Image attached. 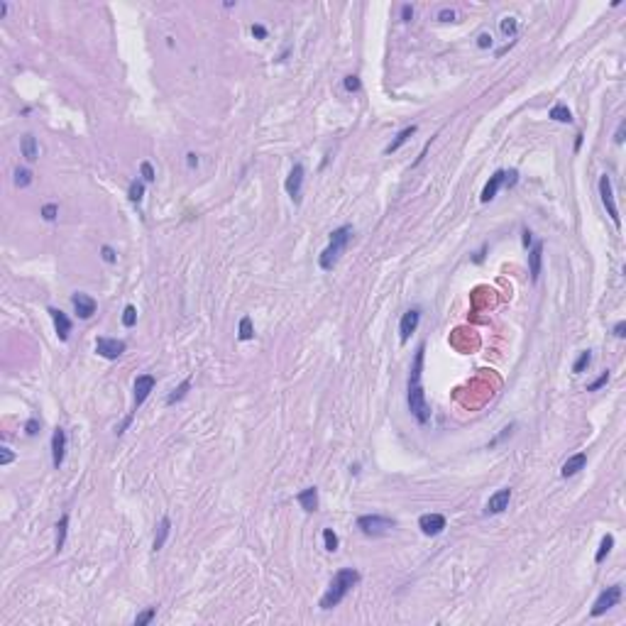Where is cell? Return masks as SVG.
Returning <instances> with one entry per match:
<instances>
[{"mask_svg": "<svg viewBox=\"0 0 626 626\" xmlns=\"http://www.w3.org/2000/svg\"><path fill=\"white\" fill-rule=\"evenodd\" d=\"M128 196H130V201H132V203H139V201H142V196H144V184L135 179V181L130 184V189H128Z\"/></svg>", "mask_w": 626, "mask_h": 626, "instance_id": "f1b7e54d", "label": "cell"}, {"mask_svg": "<svg viewBox=\"0 0 626 626\" xmlns=\"http://www.w3.org/2000/svg\"><path fill=\"white\" fill-rule=\"evenodd\" d=\"M137 323V308L135 306H125V311H123V326L125 328H132Z\"/></svg>", "mask_w": 626, "mask_h": 626, "instance_id": "d6a6232c", "label": "cell"}, {"mask_svg": "<svg viewBox=\"0 0 626 626\" xmlns=\"http://www.w3.org/2000/svg\"><path fill=\"white\" fill-rule=\"evenodd\" d=\"M585 465H587V455H585V453H577V455H572V458H567V460L562 462L560 475H562V477H572V475H577Z\"/></svg>", "mask_w": 626, "mask_h": 626, "instance_id": "ac0fdd59", "label": "cell"}, {"mask_svg": "<svg viewBox=\"0 0 626 626\" xmlns=\"http://www.w3.org/2000/svg\"><path fill=\"white\" fill-rule=\"evenodd\" d=\"M619 599H622V585H612V587H607V590L597 597V602H594V607H592L590 614H592V617H602L607 609L617 607Z\"/></svg>", "mask_w": 626, "mask_h": 626, "instance_id": "8992f818", "label": "cell"}, {"mask_svg": "<svg viewBox=\"0 0 626 626\" xmlns=\"http://www.w3.org/2000/svg\"><path fill=\"white\" fill-rule=\"evenodd\" d=\"M614 548V536H604L602 538V546H599V551H597V556H594V560L597 562H602L604 558L609 556V551Z\"/></svg>", "mask_w": 626, "mask_h": 626, "instance_id": "4316f807", "label": "cell"}, {"mask_svg": "<svg viewBox=\"0 0 626 626\" xmlns=\"http://www.w3.org/2000/svg\"><path fill=\"white\" fill-rule=\"evenodd\" d=\"M411 17H414V7H411V5H404V7H401V20H404V22H411Z\"/></svg>", "mask_w": 626, "mask_h": 626, "instance_id": "7bdbcfd3", "label": "cell"}, {"mask_svg": "<svg viewBox=\"0 0 626 626\" xmlns=\"http://www.w3.org/2000/svg\"><path fill=\"white\" fill-rule=\"evenodd\" d=\"M414 135H416V125H411V128H404V130H401V132H399V135L394 137V142H392V144H387V149H384V152H387V154L396 152V149H399L401 144H406V139H409V137H414Z\"/></svg>", "mask_w": 626, "mask_h": 626, "instance_id": "603a6c76", "label": "cell"}, {"mask_svg": "<svg viewBox=\"0 0 626 626\" xmlns=\"http://www.w3.org/2000/svg\"><path fill=\"white\" fill-rule=\"evenodd\" d=\"M139 169H142V179H144V181H154V169H152L149 162H142Z\"/></svg>", "mask_w": 626, "mask_h": 626, "instance_id": "74e56055", "label": "cell"}, {"mask_svg": "<svg viewBox=\"0 0 626 626\" xmlns=\"http://www.w3.org/2000/svg\"><path fill=\"white\" fill-rule=\"evenodd\" d=\"M541 264H543V242H536L528 252V272L533 281H538L541 277Z\"/></svg>", "mask_w": 626, "mask_h": 626, "instance_id": "e0dca14e", "label": "cell"}, {"mask_svg": "<svg viewBox=\"0 0 626 626\" xmlns=\"http://www.w3.org/2000/svg\"><path fill=\"white\" fill-rule=\"evenodd\" d=\"M599 196H602V203L609 213V218L614 220V225L622 228V218H619V210H617V203H614V191H612V176L609 174L599 176Z\"/></svg>", "mask_w": 626, "mask_h": 626, "instance_id": "5b68a950", "label": "cell"}, {"mask_svg": "<svg viewBox=\"0 0 626 626\" xmlns=\"http://www.w3.org/2000/svg\"><path fill=\"white\" fill-rule=\"evenodd\" d=\"M590 362H592V352L590 350H585V352H580V357L575 360V364H572V372H585L587 367H590Z\"/></svg>", "mask_w": 626, "mask_h": 626, "instance_id": "484cf974", "label": "cell"}, {"mask_svg": "<svg viewBox=\"0 0 626 626\" xmlns=\"http://www.w3.org/2000/svg\"><path fill=\"white\" fill-rule=\"evenodd\" d=\"M252 34H255L257 39H264V37H267V30H264L262 25H252Z\"/></svg>", "mask_w": 626, "mask_h": 626, "instance_id": "bcb514c9", "label": "cell"}, {"mask_svg": "<svg viewBox=\"0 0 626 626\" xmlns=\"http://www.w3.org/2000/svg\"><path fill=\"white\" fill-rule=\"evenodd\" d=\"M169 531H171V521L164 516V519L159 521V528H157V536H154V551H162V548H164Z\"/></svg>", "mask_w": 626, "mask_h": 626, "instance_id": "7402d4cb", "label": "cell"}, {"mask_svg": "<svg viewBox=\"0 0 626 626\" xmlns=\"http://www.w3.org/2000/svg\"><path fill=\"white\" fill-rule=\"evenodd\" d=\"M296 501L301 504V509H303V511H308V514H311V511H316V509H318V489H316V487H306L303 492H298V494H296Z\"/></svg>", "mask_w": 626, "mask_h": 626, "instance_id": "d6986e66", "label": "cell"}, {"mask_svg": "<svg viewBox=\"0 0 626 626\" xmlns=\"http://www.w3.org/2000/svg\"><path fill=\"white\" fill-rule=\"evenodd\" d=\"M57 213H59V208H57L54 203H47V206L42 208V218H44V220H57Z\"/></svg>", "mask_w": 626, "mask_h": 626, "instance_id": "8d00e7d4", "label": "cell"}, {"mask_svg": "<svg viewBox=\"0 0 626 626\" xmlns=\"http://www.w3.org/2000/svg\"><path fill=\"white\" fill-rule=\"evenodd\" d=\"M551 118L558 120V123H572V113L565 108V105H556V108H551Z\"/></svg>", "mask_w": 626, "mask_h": 626, "instance_id": "83f0119b", "label": "cell"}, {"mask_svg": "<svg viewBox=\"0 0 626 626\" xmlns=\"http://www.w3.org/2000/svg\"><path fill=\"white\" fill-rule=\"evenodd\" d=\"M409 411L414 414L418 423H428L430 421V409L426 404V394L421 384H411L409 387Z\"/></svg>", "mask_w": 626, "mask_h": 626, "instance_id": "277c9868", "label": "cell"}, {"mask_svg": "<svg viewBox=\"0 0 626 626\" xmlns=\"http://www.w3.org/2000/svg\"><path fill=\"white\" fill-rule=\"evenodd\" d=\"M345 91H360V78L357 76H345Z\"/></svg>", "mask_w": 626, "mask_h": 626, "instance_id": "ab89813d", "label": "cell"}, {"mask_svg": "<svg viewBox=\"0 0 626 626\" xmlns=\"http://www.w3.org/2000/svg\"><path fill=\"white\" fill-rule=\"evenodd\" d=\"M485 252H487V245H485V247H482V250H480V252L475 255V257H472V262H475V264H480V262L485 260Z\"/></svg>", "mask_w": 626, "mask_h": 626, "instance_id": "f907efd6", "label": "cell"}, {"mask_svg": "<svg viewBox=\"0 0 626 626\" xmlns=\"http://www.w3.org/2000/svg\"><path fill=\"white\" fill-rule=\"evenodd\" d=\"M360 582V572L355 570V567H343V570H338L335 572V577H333V582H330V587H328V592L321 597V609H333V607H338L345 597H348V592Z\"/></svg>", "mask_w": 626, "mask_h": 626, "instance_id": "6da1fadb", "label": "cell"}, {"mask_svg": "<svg viewBox=\"0 0 626 626\" xmlns=\"http://www.w3.org/2000/svg\"><path fill=\"white\" fill-rule=\"evenodd\" d=\"M614 142H617V144H622V142H624V123L619 125V130H617V135H614Z\"/></svg>", "mask_w": 626, "mask_h": 626, "instance_id": "681fc988", "label": "cell"}, {"mask_svg": "<svg viewBox=\"0 0 626 626\" xmlns=\"http://www.w3.org/2000/svg\"><path fill=\"white\" fill-rule=\"evenodd\" d=\"M509 501H511V489H509V487H504V489H499V492H494V494L489 496L485 514H501V511L509 506Z\"/></svg>", "mask_w": 626, "mask_h": 626, "instance_id": "4fadbf2b", "label": "cell"}, {"mask_svg": "<svg viewBox=\"0 0 626 626\" xmlns=\"http://www.w3.org/2000/svg\"><path fill=\"white\" fill-rule=\"evenodd\" d=\"M323 543H326V551H330V553L338 551V536L333 528H323Z\"/></svg>", "mask_w": 626, "mask_h": 626, "instance_id": "1f68e13d", "label": "cell"}, {"mask_svg": "<svg viewBox=\"0 0 626 626\" xmlns=\"http://www.w3.org/2000/svg\"><path fill=\"white\" fill-rule=\"evenodd\" d=\"M189 389H191V382H189V379H186V382H181V384H179V387H176V389H174V392H171V394L166 396V404L171 406V404L181 401V399L186 396V392H189Z\"/></svg>", "mask_w": 626, "mask_h": 626, "instance_id": "d4e9b609", "label": "cell"}, {"mask_svg": "<svg viewBox=\"0 0 626 626\" xmlns=\"http://www.w3.org/2000/svg\"><path fill=\"white\" fill-rule=\"evenodd\" d=\"M438 17H440L443 22H453V20H455V12L445 7V10H440V15H438Z\"/></svg>", "mask_w": 626, "mask_h": 626, "instance_id": "f6af8a7d", "label": "cell"}, {"mask_svg": "<svg viewBox=\"0 0 626 626\" xmlns=\"http://www.w3.org/2000/svg\"><path fill=\"white\" fill-rule=\"evenodd\" d=\"M394 519L389 516H379V514H367V516H360L357 519V528L364 533V536H384L394 528Z\"/></svg>", "mask_w": 626, "mask_h": 626, "instance_id": "3957f363", "label": "cell"}, {"mask_svg": "<svg viewBox=\"0 0 626 626\" xmlns=\"http://www.w3.org/2000/svg\"><path fill=\"white\" fill-rule=\"evenodd\" d=\"M607 382H609V372H602V374H599V379H594L592 384H587V392H597V389H602Z\"/></svg>", "mask_w": 626, "mask_h": 626, "instance_id": "d590c367", "label": "cell"}, {"mask_svg": "<svg viewBox=\"0 0 626 626\" xmlns=\"http://www.w3.org/2000/svg\"><path fill=\"white\" fill-rule=\"evenodd\" d=\"M501 32L506 34V37H514L516 34V20L514 17H504L501 20Z\"/></svg>", "mask_w": 626, "mask_h": 626, "instance_id": "e575fe53", "label": "cell"}, {"mask_svg": "<svg viewBox=\"0 0 626 626\" xmlns=\"http://www.w3.org/2000/svg\"><path fill=\"white\" fill-rule=\"evenodd\" d=\"M477 47H480V49H487V47H492V34H489V32H482V34L477 37Z\"/></svg>", "mask_w": 626, "mask_h": 626, "instance_id": "b9f144b4", "label": "cell"}, {"mask_svg": "<svg viewBox=\"0 0 626 626\" xmlns=\"http://www.w3.org/2000/svg\"><path fill=\"white\" fill-rule=\"evenodd\" d=\"M582 137H585L582 132H577V135H575V152H580V147H582Z\"/></svg>", "mask_w": 626, "mask_h": 626, "instance_id": "816d5d0a", "label": "cell"}, {"mask_svg": "<svg viewBox=\"0 0 626 626\" xmlns=\"http://www.w3.org/2000/svg\"><path fill=\"white\" fill-rule=\"evenodd\" d=\"M531 240H533V237H531V230H524V247H528Z\"/></svg>", "mask_w": 626, "mask_h": 626, "instance_id": "f5cc1de1", "label": "cell"}, {"mask_svg": "<svg viewBox=\"0 0 626 626\" xmlns=\"http://www.w3.org/2000/svg\"><path fill=\"white\" fill-rule=\"evenodd\" d=\"M418 321H421V311L418 308H411L404 313L401 318V326H399V335H401V343H406L411 338V333L418 328Z\"/></svg>", "mask_w": 626, "mask_h": 626, "instance_id": "5bb4252c", "label": "cell"}, {"mask_svg": "<svg viewBox=\"0 0 626 626\" xmlns=\"http://www.w3.org/2000/svg\"><path fill=\"white\" fill-rule=\"evenodd\" d=\"M301 184H303V164H294V169L286 179V194L294 198V203L301 201Z\"/></svg>", "mask_w": 626, "mask_h": 626, "instance_id": "7c38bea8", "label": "cell"}, {"mask_svg": "<svg viewBox=\"0 0 626 626\" xmlns=\"http://www.w3.org/2000/svg\"><path fill=\"white\" fill-rule=\"evenodd\" d=\"M240 340H252L255 338V330H252V321H250V316H245L242 321H240Z\"/></svg>", "mask_w": 626, "mask_h": 626, "instance_id": "4dcf8cb0", "label": "cell"}, {"mask_svg": "<svg viewBox=\"0 0 626 626\" xmlns=\"http://www.w3.org/2000/svg\"><path fill=\"white\" fill-rule=\"evenodd\" d=\"M501 184H506V171H496L494 176H489L487 186L482 189V196H480V201H482V203H489V201L496 196V191L501 189Z\"/></svg>", "mask_w": 626, "mask_h": 626, "instance_id": "2e32d148", "label": "cell"}, {"mask_svg": "<svg viewBox=\"0 0 626 626\" xmlns=\"http://www.w3.org/2000/svg\"><path fill=\"white\" fill-rule=\"evenodd\" d=\"M66 528H69V516L64 514L57 524V551H62L64 543H66Z\"/></svg>", "mask_w": 626, "mask_h": 626, "instance_id": "cb8c5ba5", "label": "cell"}, {"mask_svg": "<svg viewBox=\"0 0 626 626\" xmlns=\"http://www.w3.org/2000/svg\"><path fill=\"white\" fill-rule=\"evenodd\" d=\"M186 164H189L191 169H194V166H198V157H196L194 152H189V154H186Z\"/></svg>", "mask_w": 626, "mask_h": 626, "instance_id": "c3c4849f", "label": "cell"}, {"mask_svg": "<svg viewBox=\"0 0 626 626\" xmlns=\"http://www.w3.org/2000/svg\"><path fill=\"white\" fill-rule=\"evenodd\" d=\"M418 528L426 533V536H438L443 533L445 528V516L443 514H423L418 519Z\"/></svg>", "mask_w": 626, "mask_h": 626, "instance_id": "8fae6325", "label": "cell"}, {"mask_svg": "<svg viewBox=\"0 0 626 626\" xmlns=\"http://www.w3.org/2000/svg\"><path fill=\"white\" fill-rule=\"evenodd\" d=\"M100 255H103V260H105L108 264H115V262H118V255H115V252H113V247H108V245L100 250Z\"/></svg>", "mask_w": 626, "mask_h": 626, "instance_id": "f35d334b", "label": "cell"}, {"mask_svg": "<svg viewBox=\"0 0 626 626\" xmlns=\"http://www.w3.org/2000/svg\"><path fill=\"white\" fill-rule=\"evenodd\" d=\"M64 455H66V430L57 428L54 435H52V462H54L57 470L64 465Z\"/></svg>", "mask_w": 626, "mask_h": 626, "instance_id": "30bf717a", "label": "cell"}, {"mask_svg": "<svg viewBox=\"0 0 626 626\" xmlns=\"http://www.w3.org/2000/svg\"><path fill=\"white\" fill-rule=\"evenodd\" d=\"M71 303H73V311H76V316L78 318H83V321H88V318H93V313H96V301L88 296V294H73L71 296Z\"/></svg>", "mask_w": 626, "mask_h": 626, "instance_id": "ba28073f", "label": "cell"}, {"mask_svg": "<svg viewBox=\"0 0 626 626\" xmlns=\"http://www.w3.org/2000/svg\"><path fill=\"white\" fill-rule=\"evenodd\" d=\"M154 384H157V379L152 374H139L135 379V411L147 401V396L154 392Z\"/></svg>", "mask_w": 626, "mask_h": 626, "instance_id": "9c48e42d", "label": "cell"}, {"mask_svg": "<svg viewBox=\"0 0 626 626\" xmlns=\"http://www.w3.org/2000/svg\"><path fill=\"white\" fill-rule=\"evenodd\" d=\"M12 458H15V455H12L7 448H2V453H0V465H10V462H12Z\"/></svg>", "mask_w": 626, "mask_h": 626, "instance_id": "ee69618b", "label": "cell"}, {"mask_svg": "<svg viewBox=\"0 0 626 626\" xmlns=\"http://www.w3.org/2000/svg\"><path fill=\"white\" fill-rule=\"evenodd\" d=\"M614 335H617V338H624V335H626V323H624V321L614 326Z\"/></svg>", "mask_w": 626, "mask_h": 626, "instance_id": "7dc6e473", "label": "cell"}, {"mask_svg": "<svg viewBox=\"0 0 626 626\" xmlns=\"http://www.w3.org/2000/svg\"><path fill=\"white\" fill-rule=\"evenodd\" d=\"M154 614H157V607H149V609H144L142 614H137V619H135V626L149 624V622L154 619Z\"/></svg>", "mask_w": 626, "mask_h": 626, "instance_id": "836d02e7", "label": "cell"}, {"mask_svg": "<svg viewBox=\"0 0 626 626\" xmlns=\"http://www.w3.org/2000/svg\"><path fill=\"white\" fill-rule=\"evenodd\" d=\"M350 237H352V225H343V228H338V230H333V232H330V242H328V247L321 252V257H318L321 269L333 272V267L338 264L340 255H343V252H345V247H348Z\"/></svg>", "mask_w": 626, "mask_h": 626, "instance_id": "7a4b0ae2", "label": "cell"}, {"mask_svg": "<svg viewBox=\"0 0 626 626\" xmlns=\"http://www.w3.org/2000/svg\"><path fill=\"white\" fill-rule=\"evenodd\" d=\"M20 149H22V157H25L27 162H37V157H39V147H37V139L32 137V135H22V139H20Z\"/></svg>", "mask_w": 626, "mask_h": 626, "instance_id": "44dd1931", "label": "cell"}, {"mask_svg": "<svg viewBox=\"0 0 626 626\" xmlns=\"http://www.w3.org/2000/svg\"><path fill=\"white\" fill-rule=\"evenodd\" d=\"M423 357H426V345H418L416 355H414V364H411V374H409V387H411V384H421V374H423Z\"/></svg>", "mask_w": 626, "mask_h": 626, "instance_id": "ffe728a7", "label": "cell"}, {"mask_svg": "<svg viewBox=\"0 0 626 626\" xmlns=\"http://www.w3.org/2000/svg\"><path fill=\"white\" fill-rule=\"evenodd\" d=\"M32 184V171L30 169H17L15 171V186L17 189H25V186H30Z\"/></svg>", "mask_w": 626, "mask_h": 626, "instance_id": "f546056e", "label": "cell"}, {"mask_svg": "<svg viewBox=\"0 0 626 626\" xmlns=\"http://www.w3.org/2000/svg\"><path fill=\"white\" fill-rule=\"evenodd\" d=\"M37 430H39V421H37V418H30V421L25 423V433H27V435H34Z\"/></svg>", "mask_w": 626, "mask_h": 626, "instance_id": "60d3db41", "label": "cell"}, {"mask_svg": "<svg viewBox=\"0 0 626 626\" xmlns=\"http://www.w3.org/2000/svg\"><path fill=\"white\" fill-rule=\"evenodd\" d=\"M49 316H52V321H54V330H57L59 340H62V343H64V340H69L71 321L66 318V313H64V311H59V308H49Z\"/></svg>", "mask_w": 626, "mask_h": 626, "instance_id": "9a60e30c", "label": "cell"}, {"mask_svg": "<svg viewBox=\"0 0 626 626\" xmlns=\"http://www.w3.org/2000/svg\"><path fill=\"white\" fill-rule=\"evenodd\" d=\"M96 352L105 360H118L125 352V343L115 340V338H98L96 340Z\"/></svg>", "mask_w": 626, "mask_h": 626, "instance_id": "52a82bcc", "label": "cell"}]
</instances>
